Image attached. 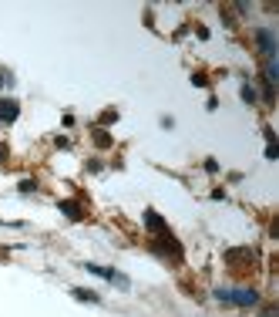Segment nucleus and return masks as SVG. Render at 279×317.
Returning <instances> with one entry per match:
<instances>
[{
	"label": "nucleus",
	"mask_w": 279,
	"mask_h": 317,
	"mask_svg": "<svg viewBox=\"0 0 279 317\" xmlns=\"http://www.w3.org/2000/svg\"><path fill=\"white\" fill-rule=\"evenodd\" d=\"M57 209H61L64 216H67V220H81V216H84V213H81V206H78V203H71V199L57 203Z\"/></svg>",
	"instance_id": "nucleus-8"
},
{
	"label": "nucleus",
	"mask_w": 279,
	"mask_h": 317,
	"mask_svg": "<svg viewBox=\"0 0 279 317\" xmlns=\"http://www.w3.org/2000/svg\"><path fill=\"white\" fill-rule=\"evenodd\" d=\"M95 145H98V149H111V135H108V132H101V129H95Z\"/></svg>",
	"instance_id": "nucleus-9"
},
{
	"label": "nucleus",
	"mask_w": 279,
	"mask_h": 317,
	"mask_svg": "<svg viewBox=\"0 0 279 317\" xmlns=\"http://www.w3.org/2000/svg\"><path fill=\"white\" fill-rule=\"evenodd\" d=\"M145 229L148 233H158V236H165L168 233V226H165V220H161L155 209H145Z\"/></svg>",
	"instance_id": "nucleus-5"
},
{
	"label": "nucleus",
	"mask_w": 279,
	"mask_h": 317,
	"mask_svg": "<svg viewBox=\"0 0 279 317\" xmlns=\"http://www.w3.org/2000/svg\"><path fill=\"white\" fill-rule=\"evenodd\" d=\"M152 250L158 253V257H168V260H175V263L182 260V246H178V243H175V240H172L168 233L155 240V243H152Z\"/></svg>",
	"instance_id": "nucleus-1"
},
{
	"label": "nucleus",
	"mask_w": 279,
	"mask_h": 317,
	"mask_svg": "<svg viewBox=\"0 0 279 317\" xmlns=\"http://www.w3.org/2000/svg\"><path fill=\"white\" fill-rule=\"evenodd\" d=\"M242 101H246V105H252V101H255V88H252V84H242Z\"/></svg>",
	"instance_id": "nucleus-11"
},
{
	"label": "nucleus",
	"mask_w": 279,
	"mask_h": 317,
	"mask_svg": "<svg viewBox=\"0 0 279 317\" xmlns=\"http://www.w3.org/2000/svg\"><path fill=\"white\" fill-rule=\"evenodd\" d=\"M255 41H259V51H263V54L272 61V54H276V37H272V31L259 27V31H255Z\"/></svg>",
	"instance_id": "nucleus-4"
},
{
	"label": "nucleus",
	"mask_w": 279,
	"mask_h": 317,
	"mask_svg": "<svg viewBox=\"0 0 279 317\" xmlns=\"http://www.w3.org/2000/svg\"><path fill=\"white\" fill-rule=\"evenodd\" d=\"M17 115H20V105H17L14 98H4L0 101V122L10 125V122H17Z\"/></svg>",
	"instance_id": "nucleus-6"
},
{
	"label": "nucleus",
	"mask_w": 279,
	"mask_h": 317,
	"mask_svg": "<svg viewBox=\"0 0 279 317\" xmlns=\"http://www.w3.org/2000/svg\"><path fill=\"white\" fill-rule=\"evenodd\" d=\"M74 297H78V301H91V304H98V293H91V290H81V287H74Z\"/></svg>",
	"instance_id": "nucleus-10"
},
{
	"label": "nucleus",
	"mask_w": 279,
	"mask_h": 317,
	"mask_svg": "<svg viewBox=\"0 0 279 317\" xmlns=\"http://www.w3.org/2000/svg\"><path fill=\"white\" fill-rule=\"evenodd\" d=\"M84 270L88 273H95V277H104V280H111V284H118V287H131V280H128L125 273H118V270H108V267H98V263H84Z\"/></svg>",
	"instance_id": "nucleus-3"
},
{
	"label": "nucleus",
	"mask_w": 279,
	"mask_h": 317,
	"mask_svg": "<svg viewBox=\"0 0 279 317\" xmlns=\"http://www.w3.org/2000/svg\"><path fill=\"white\" fill-rule=\"evenodd\" d=\"M34 189H37V182H34V179H24V182H20V193H34Z\"/></svg>",
	"instance_id": "nucleus-13"
},
{
	"label": "nucleus",
	"mask_w": 279,
	"mask_h": 317,
	"mask_svg": "<svg viewBox=\"0 0 279 317\" xmlns=\"http://www.w3.org/2000/svg\"><path fill=\"white\" fill-rule=\"evenodd\" d=\"M229 304H236V307H255V304H259V293H255L252 287H232Z\"/></svg>",
	"instance_id": "nucleus-2"
},
{
	"label": "nucleus",
	"mask_w": 279,
	"mask_h": 317,
	"mask_svg": "<svg viewBox=\"0 0 279 317\" xmlns=\"http://www.w3.org/2000/svg\"><path fill=\"white\" fill-rule=\"evenodd\" d=\"M0 84H4V71H0Z\"/></svg>",
	"instance_id": "nucleus-15"
},
{
	"label": "nucleus",
	"mask_w": 279,
	"mask_h": 317,
	"mask_svg": "<svg viewBox=\"0 0 279 317\" xmlns=\"http://www.w3.org/2000/svg\"><path fill=\"white\" fill-rule=\"evenodd\" d=\"M4 159H7V145H0V162H4Z\"/></svg>",
	"instance_id": "nucleus-14"
},
{
	"label": "nucleus",
	"mask_w": 279,
	"mask_h": 317,
	"mask_svg": "<svg viewBox=\"0 0 279 317\" xmlns=\"http://www.w3.org/2000/svg\"><path fill=\"white\" fill-rule=\"evenodd\" d=\"M255 253L249 250V246H242V250H225V263H232V267H239V260H252Z\"/></svg>",
	"instance_id": "nucleus-7"
},
{
	"label": "nucleus",
	"mask_w": 279,
	"mask_h": 317,
	"mask_svg": "<svg viewBox=\"0 0 279 317\" xmlns=\"http://www.w3.org/2000/svg\"><path fill=\"white\" fill-rule=\"evenodd\" d=\"M216 301H222V304H229V287H219V290H216Z\"/></svg>",
	"instance_id": "nucleus-12"
}]
</instances>
